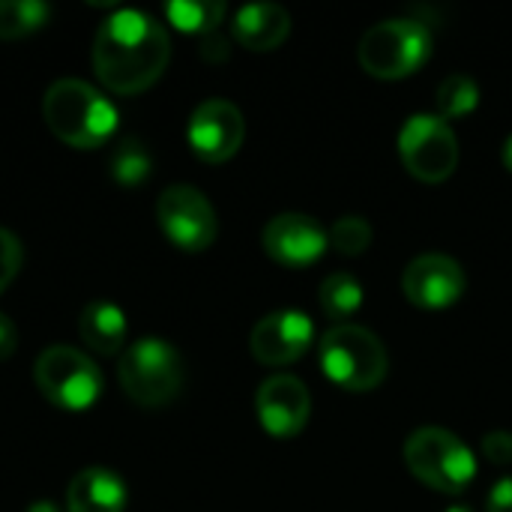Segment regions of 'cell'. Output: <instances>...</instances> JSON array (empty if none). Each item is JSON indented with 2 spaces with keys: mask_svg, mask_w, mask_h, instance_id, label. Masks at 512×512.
<instances>
[{
  "mask_svg": "<svg viewBox=\"0 0 512 512\" xmlns=\"http://www.w3.org/2000/svg\"><path fill=\"white\" fill-rule=\"evenodd\" d=\"M504 165H507V171L512 174V135L504 141Z\"/></svg>",
  "mask_w": 512,
  "mask_h": 512,
  "instance_id": "f546056e",
  "label": "cell"
},
{
  "mask_svg": "<svg viewBox=\"0 0 512 512\" xmlns=\"http://www.w3.org/2000/svg\"><path fill=\"white\" fill-rule=\"evenodd\" d=\"M15 348H18V330H15V324L0 312V363L9 360V357L15 354Z\"/></svg>",
  "mask_w": 512,
  "mask_h": 512,
  "instance_id": "4316f807",
  "label": "cell"
},
{
  "mask_svg": "<svg viewBox=\"0 0 512 512\" xmlns=\"http://www.w3.org/2000/svg\"><path fill=\"white\" fill-rule=\"evenodd\" d=\"M51 6L42 0H0V39H21L42 30Z\"/></svg>",
  "mask_w": 512,
  "mask_h": 512,
  "instance_id": "ffe728a7",
  "label": "cell"
},
{
  "mask_svg": "<svg viewBox=\"0 0 512 512\" xmlns=\"http://www.w3.org/2000/svg\"><path fill=\"white\" fill-rule=\"evenodd\" d=\"M96 78L117 96H135L159 81L171 60L168 30L141 9L111 12L93 36Z\"/></svg>",
  "mask_w": 512,
  "mask_h": 512,
  "instance_id": "6da1fadb",
  "label": "cell"
},
{
  "mask_svg": "<svg viewBox=\"0 0 512 512\" xmlns=\"http://www.w3.org/2000/svg\"><path fill=\"white\" fill-rule=\"evenodd\" d=\"M321 372L342 390L366 393L384 384L390 372V357L384 342L357 324H339L321 336Z\"/></svg>",
  "mask_w": 512,
  "mask_h": 512,
  "instance_id": "3957f363",
  "label": "cell"
},
{
  "mask_svg": "<svg viewBox=\"0 0 512 512\" xmlns=\"http://www.w3.org/2000/svg\"><path fill=\"white\" fill-rule=\"evenodd\" d=\"M21 264H24L21 240L9 228H0V294L15 282V276L21 273Z\"/></svg>",
  "mask_w": 512,
  "mask_h": 512,
  "instance_id": "cb8c5ba5",
  "label": "cell"
},
{
  "mask_svg": "<svg viewBox=\"0 0 512 512\" xmlns=\"http://www.w3.org/2000/svg\"><path fill=\"white\" fill-rule=\"evenodd\" d=\"M45 126L69 147H102L120 123L114 102L81 78H60L42 96Z\"/></svg>",
  "mask_w": 512,
  "mask_h": 512,
  "instance_id": "7a4b0ae2",
  "label": "cell"
},
{
  "mask_svg": "<svg viewBox=\"0 0 512 512\" xmlns=\"http://www.w3.org/2000/svg\"><path fill=\"white\" fill-rule=\"evenodd\" d=\"M123 393L141 408L168 405L183 387V360L174 345L156 336L132 342L117 360Z\"/></svg>",
  "mask_w": 512,
  "mask_h": 512,
  "instance_id": "5b68a950",
  "label": "cell"
},
{
  "mask_svg": "<svg viewBox=\"0 0 512 512\" xmlns=\"http://www.w3.org/2000/svg\"><path fill=\"white\" fill-rule=\"evenodd\" d=\"M24 512H63V510H60L54 501H48V498H45V501H33V504H27V510Z\"/></svg>",
  "mask_w": 512,
  "mask_h": 512,
  "instance_id": "f1b7e54d",
  "label": "cell"
},
{
  "mask_svg": "<svg viewBox=\"0 0 512 512\" xmlns=\"http://www.w3.org/2000/svg\"><path fill=\"white\" fill-rule=\"evenodd\" d=\"M186 138L198 159L210 165L228 162L246 138L243 111L228 99H207L192 111Z\"/></svg>",
  "mask_w": 512,
  "mask_h": 512,
  "instance_id": "30bf717a",
  "label": "cell"
},
{
  "mask_svg": "<svg viewBox=\"0 0 512 512\" xmlns=\"http://www.w3.org/2000/svg\"><path fill=\"white\" fill-rule=\"evenodd\" d=\"M222 0H171L165 3V18L183 33H216L225 18Z\"/></svg>",
  "mask_w": 512,
  "mask_h": 512,
  "instance_id": "d6986e66",
  "label": "cell"
},
{
  "mask_svg": "<svg viewBox=\"0 0 512 512\" xmlns=\"http://www.w3.org/2000/svg\"><path fill=\"white\" fill-rule=\"evenodd\" d=\"M315 339V324L300 309H276L264 315L249 336V351L264 366L297 363Z\"/></svg>",
  "mask_w": 512,
  "mask_h": 512,
  "instance_id": "7c38bea8",
  "label": "cell"
},
{
  "mask_svg": "<svg viewBox=\"0 0 512 512\" xmlns=\"http://www.w3.org/2000/svg\"><path fill=\"white\" fill-rule=\"evenodd\" d=\"M330 246L339 255H363L372 246V225L363 216H342L330 228Z\"/></svg>",
  "mask_w": 512,
  "mask_h": 512,
  "instance_id": "603a6c76",
  "label": "cell"
},
{
  "mask_svg": "<svg viewBox=\"0 0 512 512\" xmlns=\"http://www.w3.org/2000/svg\"><path fill=\"white\" fill-rule=\"evenodd\" d=\"M201 57L204 60H225L228 57V42L219 36V30L216 33H207L204 39H201Z\"/></svg>",
  "mask_w": 512,
  "mask_h": 512,
  "instance_id": "83f0119b",
  "label": "cell"
},
{
  "mask_svg": "<svg viewBox=\"0 0 512 512\" xmlns=\"http://www.w3.org/2000/svg\"><path fill=\"white\" fill-rule=\"evenodd\" d=\"M480 105V87L471 75L465 72H453L441 81L438 87V117L453 120V117H465Z\"/></svg>",
  "mask_w": 512,
  "mask_h": 512,
  "instance_id": "44dd1931",
  "label": "cell"
},
{
  "mask_svg": "<svg viewBox=\"0 0 512 512\" xmlns=\"http://www.w3.org/2000/svg\"><path fill=\"white\" fill-rule=\"evenodd\" d=\"M399 156L423 183H441L459 168V138L438 114H414L399 129Z\"/></svg>",
  "mask_w": 512,
  "mask_h": 512,
  "instance_id": "ba28073f",
  "label": "cell"
},
{
  "mask_svg": "<svg viewBox=\"0 0 512 512\" xmlns=\"http://www.w3.org/2000/svg\"><path fill=\"white\" fill-rule=\"evenodd\" d=\"M366 294H363V285L351 276V273H330L321 288H318V303H321V312L330 318V321H345L351 315L360 312Z\"/></svg>",
  "mask_w": 512,
  "mask_h": 512,
  "instance_id": "ac0fdd59",
  "label": "cell"
},
{
  "mask_svg": "<svg viewBox=\"0 0 512 512\" xmlns=\"http://www.w3.org/2000/svg\"><path fill=\"white\" fill-rule=\"evenodd\" d=\"M153 171V159L147 153V147L138 138H126L114 147L111 153V177L120 186H138L150 177Z\"/></svg>",
  "mask_w": 512,
  "mask_h": 512,
  "instance_id": "7402d4cb",
  "label": "cell"
},
{
  "mask_svg": "<svg viewBox=\"0 0 512 512\" xmlns=\"http://www.w3.org/2000/svg\"><path fill=\"white\" fill-rule=\"evenodd\" d=\"M405 465L423 486L444 495H462L477 477L471 447L441 426H423L405 441Z\"/></svg>",
  "mask_w": 512,
  "mask_h": 512,
  "instance_id": "277c9868",
  "label": "cell"
},
{
  "mask_svg": "<svg viewBox=\"0 0 512 512\" xmlns=\"http://www.w3.org/2000/svg\"><path fill=\"white\" fill-rule=\"evenodd\" d=\"M234 39L249 51H273L291 33V15L279 3H246L231 24Z\"/></svg>",
  "mask_w": 512,
  "mask_h": 512,
  "instance_id": "2e32d148",
  "label": "cell"
},
{
  "mask_svg": "<svg viewBox=\"0 0 512 512\" xmlns=\"http://www.w3.org/2000/svg\"><path fill=\"white\" fill-rule=\"evenodd\" d=\"M129 489L108 468H84L66 486V512H123Z\"/></svg>",
  "mask_w": 512,
  "mask_h": 512,
  "instance_id": "9a60e30c",
  "label": "cell"
},
{
  "mask_svg": "<svg viewBox=\"0 0 512 512\" xmlns=\"http://www.w3.org/2000/svg\"><path fill=\"white\" fill-rule=\"evenodd\" d=\"M156 222L162 234L183 252H204L219 234V219L207 195L189 183L168 186L156 201Z\"/></svg>",
  "mask_w": 512,
  "mask_h": 512,
  "instance_id": "9c48e42d",
  "label": "cell"
},
{
  "mask_svg": "<svg viewBox=\"0 0 512 512\" xmlns=\"http://www.w3.org/2000/svg\"><path fill=\"white\" fill-rule=\"evenodd\" d=\"M33 381L39 393L63 411H87L102 396V369L72 345H51L36 357Z\"/></svg>",
  "mask_w": 512,
  "mask_h": 512,
  "instance_id": "52a82bcc",
  "label": "cell"
},
{
  "mask_svg": "<svg viewBox=\"0 0 512 512\" xmlns=\"http://www.w3.org/2000/svg\"><path fill=\"white\" fill-rule=\"evenodd\" d=\"M261 243L282 267H312L330 249V231L309 213H279L264 225Z\"/></svg>",
  "mask_w": 512,
  "mask_h": 512,
  "instance_id": "4fadbf2b",
  "label": "cell"
},
{
  "mask_svg": "<svg viewBox=\"0 0 512 512\" xmlns=\"http://www.w3.org/2000/svg\"><path fill=\"white\" fill-rule=\"evenodd\" d=\"M483 456L492 462V465H510L512 462V435L498 429V432H489L483 438Z\"/></svg>",
  "mask_w": 512,
  "mask_h": 512,
  "instance_id": "d4e9b609",
  "label": "cell"
},
{
  "mask_svg": "<svg viewBox=\"0 0 512 512\" xmlns=\"http://www.w3.org/2000/svg\"><path fill=\"white\" fill-rule=\"evenodd\" d=\"M402 288L414 306L438 312V309H447L462 300V294L468 288V276L456 258H450L444 252H426V255H417L405 267Z\"/></svg>",
  "mask_w": 512,
  "mask_h": 512,
  "instance_id": "8fae6325",
  "label": "cell"
},
{
  "mask_svg": "<svg viewBox=\"0 0 512 512\" xmlns=\"http://www.w3.org/2000/svg\"><path fill=\"white\" fill-rule=\"evenodd\" d=\"M432 54V33L417 18H384L372 24L357 48L360 66L384 81H399L417 72Z\"/></svg>",
  "mask_w": 512,
  "mask_h": 512,
  "instance_id": "8992f818",
  "label": "cell"
},
{
  "mask_svg": "<svg viewBox=\"0 0 512 512\" xmlns=\"http://www.w3.org/2000/svg\"><path fill=\"white\" fill-rule=\"evenodd\" d=\"M255 411L267 435L297 438L312 414V396L294 375H273L255 393Z\"/></svg>",
  "mask_w": 512,
  "mask_h": 512,
  "instance_id": "5bb4252c",
  "label": "cell"
},
{
  "mask_svg": "<svg viewBox=\"0 0 512 512\" xmlns=\"http://www.w3.org/2000/svg\"><path fill=\"white\" fill-rule=\"evenodd\" d=\"M486 510L489 512H512V477H501L486 498Z\"/></svg>",
  "mask_w": 512,
  "mask_h": 512,
  "instance_id": "484cf974",
  "label": "cell"
},
{
  "mask_svg": "<svg viewBox=\"0 0 512 512\" xmlns=\"http://www.w3.org/2000/svg\"><path fill=\"white\" fill-rule=\"evenodd\" d=\"M78 333L84 345L102 357H114L123 351L126 336H129V321L117 303L108 300H93L81 309L78 315Z\"/></svg>",
  "mask_w": 512,
  "mask_h": 512,
  "instance_id": "e0dca14e",
  "label": "cell"
},
{
  "mask_svg": "<svg viewBox=\"0 0 512 512\" xmlns=\"http://www.w3.org/2000/svg\"><path fill=\"white\" fill-rule=\"evenodd\" d=\"M447 512H474V510H471V507H462V504H453Z\"/></svg>",
  "mask_w": 512,
  "mask_h": 512,
  "instance_id": "4dcf8cb0",
  "label": "cell"
}]
</instances>
